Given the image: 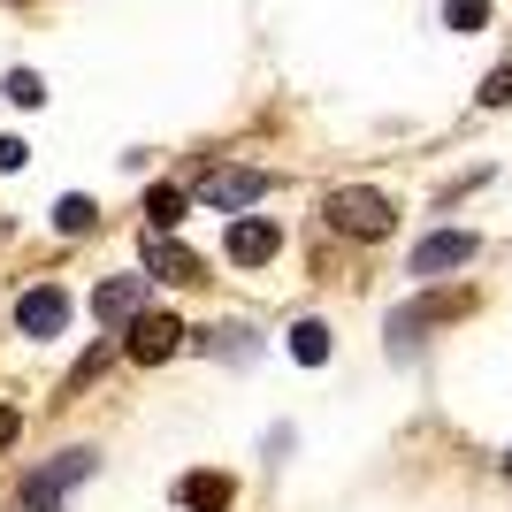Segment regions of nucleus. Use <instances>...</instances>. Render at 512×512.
I'll return each instance as SVG.
<instances>
[{
	"label": "nucleus",
	"instance_id": "nucleus-15",
	"mask_svg": "<svg viewBox=\"0 0 512 512\" xmlns=\"http://www.w3.org/2000/svg\"><path fill=\"white\" fill-rule=\"evenodd\" d=\"M444 23L451 31H482V23H490V0H444Z\"/></svg>",
	"mask_w": 512,
	"mask_h": 512
},
{
	"label": "nucleus",
	"instance_id": "nucleus-14",
	"mask_svg": "<svg viewBox=\"0 0 512 512\" xmlns=\"http://www.w3.org/2000/svg\"><path fill=\"white\" fill-rule=\"evenodd\" d=\"M0 92H8V107H39L46 77H39V69H8V85H0Z\"/></svg>",
	"mask_w": 512,
	"mask_h": 512
},
{
	"label": "nucleus",
	"instance_id": "nucleus-12",
	"mask_svg": "<svg viewBox=\"0 0 512 512\" xmlns=\"http://www.w3.org/2000/svg\"><path fill=\"white\" fill-rule=\"evenodd\" d=\"M92 222H100V207H92L85 192H69V199H54V230H62V237H85Z\"/></svg>",
	"mask_w": 512,
	"mask_h": 512
},
{
	"label": "nucleus",
	"instance_id": "nucleus-5",
	"mask_svg": "<svg viewBox=\"0 0 512 512\" xmlns=\"http://www.w3.org/2000/svg\"><path fill=\"white\" fill-rule=\"evenodd\" d=\"M474 253H482L474 230H428L421 245H413V276H451V268H467Z\"/></svg>",
	"mask_w": 512,
	"mask_h": 512
},
{
	"label": "nucleus",
	"instance_id": "nucleus-13",
	"mask_svg": "<svg viewBox=\"0 0 512 512\" xmlns=\"http://www.w3.org/2000/svg\"><path fill=\"white\" fill-rule=\"evenodd\" d=\"M291 360H299V367L329 360V329H321V321H299V329H291Z\"/></svg>",
	"mask_w": 512,
	"mask_h": 512
},
{
	"label": "nucleus",
	"instance_id": "nucleus-6",
	"mask_svg": "<svg viewBox=\"0 0 512 512\" xmlns=\"http://www.w3.org/2000/svg\"><path fill=\"white\" fill-rule=\"evenodd\" d=\"M16 329H23V337H62V329H69V291L31 283V291L16 299Z\"/></svg>",
	"mask_w": 512,
	"mask_h": 512
},
{
	"label": "nucleus",
	"instance_id": "nucleus-17",
	"mask_svg": "<svg viewBox=\"0 0 512 512\" xmlns=\"http://www.w3.org/2000/svg\"><path fill=\"white\" fill-rule=\"evenodd\" d=\"M474 100H482V107H512V62H505V69H490V77H482V92H474Z\"/></svg>",
	"mask_w": 512,
	"mask_h": 512
},
{
	"label": "nucleus",
	"instance_id": "nucleus-10",
	"mask_svg": "<svg viewBox=\"0 0 512 512\" xmlns=\"http://www.w3.org/2000/svg\"><path fill=\"white\" fill-rule=\"evenodd\" d=\"M146 276L199 283V253H192V245H176V237H161V230H146Z\"/></svg>",
	"mask_w": 512,
	"mask_h": 512
},
{
	"label": "nucleus",
	"instance_id": "nucleus-7",
	"mask_svg": "<svg viewBox=\"0 0 512 512\" xmlns=\"http://www.w3.org/2000/svg\"><path fill=\"white\" fill-rule=\"evenodd\" d=\"M176 344H184V321H176V314H138V321H130V337H123V352L138 367H161Z\"/></svg>",
	"mask_w": 512,
	"mask_h": 512
},
{
	"label": "nucleus",
	"instance_id": "nucleus-4",
	"mask_svg": "<svg viewBox=\"0 0 512 512\" xmlns=\"http://www.w3.org/2000/svg\"><path fill=\"white\" fill-rule=\"evenodd\" d=\"M199 199H207L214 214H245L253 199H268V169H214L207 184H199Z\"/></svg>",
	"mask_w": 512,
	"mask_h": 512
},
{
	"label": "nucleus",
	"instance_id": "nucleus-19",
	"mask_svg": "<svg viewBox=\"0 0 512 512\" xmlns=\"http://www.w3.org/2000/svg\"><path fill=\"white\" fill-rule=\"evenodd\" d=\"M16 436H23V413H16V406H0V451L16 444Z\"/></svg>",
	"mask_w": 512,
	"mask_h": 512
},
{
	"label": "nucleus",
	"instance_id": "nucleus-11",
	"mask_svg": "<svg viewBox=\"0 0 512 512\" xmlns=\"http://www.w3.org/2000/svg\"><path fill=\"white\" fill-rule=\"evenodd\" d=\"M176 222H184V192H176V184H153V192H146V230L169 237Z\"/></svg>",
	"mask_w": 512,
	"mask_h": 512
},
{
	"label": "nucleus",
	"instance_id": "nucleus-8",
	"mask_svg": "<svg viewBox=\"0 0 512 512\" xmlns=\"http://www.w3.org/2000/svg\"><path fill=\"white\" fill-rule=\"evenodd\" d=\"M176 505H184V512H230L237 482H230V474H214V467H192V474H176Z\"/></svg>",
	"mask_w": 512,
	"mask_h": 512
},
{
	"label": "nucleus",
	"instance_id": "nucleus-18",
	"mask_svg": "<svg viewBox=\"0 0 512 512\" xmlns=\"http://www.w3.org/2000/svg\"><path fill=\"white\" fill-rule=\"evenodd\" d=\"M23 169V138H0V176H16Z\"/></svg>",
	"mask_w": 512,
	"mask_h": 512
},
{
	"label": "nucleus",
	"instance_id": "nucleus-20",
	"mask_svg": "<svg viewBox=\"0 0 512 512\" xmlns=\"http://www.w3.org/2000/svg\"><path fill=\"white\" fill-rule=\"evenodd\" d=\"M505 482H512V451H505Z\"/></svg>",
	"mask_w": 512,
	"mask_h": 512
},
{
	"label": "nucleus",
	"instance_id": "nucleus-3",
	"mask_svg": "<svg viewBox=\"0 0 512 512\" xmlns=\"http://www.w3.org/2000/svg\"><path fill=\"white\" fill-rule=\"evenodd\" d=\"M146 268H130V276H107L100 291H92V314H100V329H123V321L146 314Z\"/></svg>",
	"mask_w": 512,
	"mask_h": 512
},
{
	"label": "nucleus",
	"instance_id": "nucleus-16",
	"mask_svg": "<svg viewBox=\"0 0 512 512\" xmlns=\"http://www.w3.org/2000/svg\"><path fill=\"white\" fill-rule=\"evenodd\" d=\"M107 352H115V344H92L85 360L69 367V383H62V398H77V390H85V383H92V375H100V367H107Z\"/></svg>",
	"mask_w": 512,
	"mask_h": 512
},
{
	"label": "nucleus",
	"instance_id": "nucleus-9",
	"mask_svg": "<svg viewBox=\"0 0 512 512\" xmlns=\"http://www.w3.org/2000/svg\"><path fill=\"white\" fill-rule=\"evenodd\" d=\"M276 245H283V230L268 222V214H237V222H230V260H237V268L276 260Z\"/></svg>",
	"mask_w": 512,
	"mask_h": 512
},
{
	"label": "nucleus",
	"instance_id": "nucleus-2",
	"mask_svg": "<svg viewBox=\"0 0 512 512\" xmlns=\"http://www.w3.org/2000/svg\"><path fill=\"white\" fill-rule=\"evenodd\" d=\"M100 467V451H62L54 467H39L31 482H23V497H31V512H62V490H77L85 474Z\"/></svg>",
	"mask_w": 512,
	"mask_h": 512
},
{
	"label": "nucleus",
	"instance_id": "nucleus-1",
	"mask_svg": "<svg viewBox=\"0 0 512 512\" xmlns=\"http://www.w3.org/2000/svg\"><path fill=\"white\" fill-rule=\"evenodd\" d=\"M321 214H329V230H337V237H367V245H375V237H390V222H398V214H390V199L367 192V184H337V192L321 199Z\"/></svg>",
	"mask_w": 512,
	"mask_h": 512
}]
</instances>
